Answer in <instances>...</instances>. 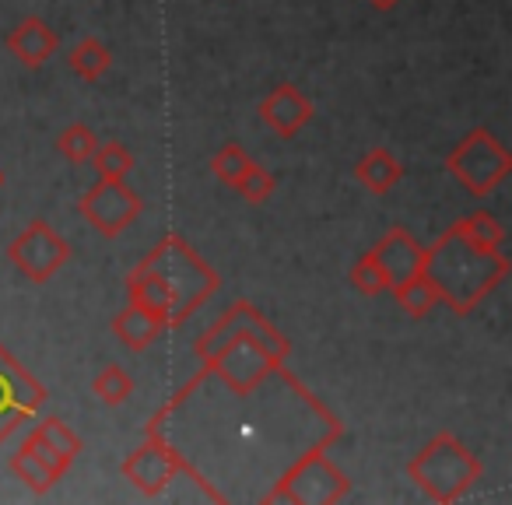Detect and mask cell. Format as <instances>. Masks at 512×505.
Masks as SVG:
<instances>
[{"label": "cell", "instance_id": "d4e9b609", "mask_svg": "<svg viewBox=\"0 0 512 505\" xmlns=\"http://www.w3.org/2000/svg\"><path fill=\"white\" fill-rule=\"evenodd\" d=\"M249 151L242 148V144H235V141H228V144H221L218 151H214V158H211V172H214V179H221L225 186H232L235 179L242 176V172L249 169Z\"/></svg>", "mask_w": 512, "mask_h": 505}, {"label": "cell", "instance_id": "7a4b0ae2", "mask_svg": "<svg viewBox=\"0 0 512 505\" xmlns=\"http://www.w3.org/2000/svg\"><path fill=\"white\" fill-rule=\"evenodd\" d=\"M144 267L158 271V278L165 281L172 295V330L183 327L207 299H214L221 288V278L197 249H190V242L176 232H165L158 239V246L141 260Z\"/></svg>", "mask_w": 512, "mask_h": 505}, {"label": "cell", "instance_id": "2e32d148", "mask_svg": "<svg viewBox=\"0 0 512 505\" xmlns=\"http://www.w3.org/2000/svg\"><path fill=\"white\" fill-rule=\"evenodd\" d=\"M162 323L155 320L151 313H144V309H137V306H127L123 313H116L113 316V337L123 344L127 351H148L151 344L158 341V334H162Z\"/></svg>", "mask_w": 512, "mask_h": 505}, {"label": "cell", "instance_id": "9a60e30c", "mask_svg": "<svg viewBox=\"0 0 512 505\" xmlns=\"http://www.w3.org/2000/svg\"><path fill=\"white\" fill-rule=\"evenodd\" d=\"M390 292H393V302L400 306V313H407L411 320H421V316H428L435 306H439V288H435V281L428 278L425 264H421L418 271L407 274V278L393 281Z\"/></svg>", "mask_w": 512, "mask_h": 505}, {"label": "cell", "instance_id": "5b68a950", "mask_svg": "<svg viewBox=\"0 0 512 505\" xmlns=\"http://www.w3.org/2000/svg\"><path fill=\"white\" fill-rule=\"evenodd\" d=\"M120 474L127 477V481L134 484L141 495H148V498H158L172 481H176V477H190V481L197 484L200 491H204V498H211V502H221L218 491H214L211 484H207L204 477H200L197 470L186 463V456L176 449V442H169L165 435H158V432H144L141 446H137L130 456H123Z\"/></svg>", "mask_w": 512, "mask_h": 505}, {"label": "cell", "instance_id": "8992f818", "mask_svg": "<svg viewBox=\"0 0 512 505\" xmlns=\"http://www.w3.org/2000/svg\"><path fill=\"white\" fill-rule=\"evenodd\" d=\"M446 172L470 197H488L512 172V155L488 127H474L446 155Z\"/></svg>", "mask_w": 512, "mask_h": 505}, {"label": "cell", "instance_id": "5bb4252c", "mask_svg": "<svg viewBox=\"0 0 512 505\" xmlns=\"http://www.w3.org/2000/svg\"><path fill=\"white\" fill-rule=\"evenodd\" d=\"M355 179L369 193H376V197H386V193H390L393 186L404 179V162H400V158L393 155L390 148H383V144H379V148L365 151V155L358 158Z\"/></svg>", "mask_w": 512, "mask_h": 505}, {"label": "cell", "instance_id": "8fae6325", "mask_svg": "<svg viewBox=\"0 0 512 505\" xmlns=\"http://www.w3.org/2000/svg\"><path fill=\"white\" fill-rule=\"evenodd\" d=\"M256 113H260V120H264L274 134L292 141L295 134H302V130L309 127V120L316 116V106H313V99L302 95L299 85L285 81V85H274L271 92L260 99Z\"/></svg>", "mask_w": 512, "mask_h": 505}, {"label": "cell", "instance_id": "e0dca14e", "mask_svg": "<svg viewBox=\"0 0 512 505\" xmlns=\"http://www.w3.org/2000/svg\"><path fill=\"white\" fill-rule=\"evenodd\" d=\"M67 64H71V71L78 74L81 81L95 85V81L113 67V50H109L99 36H85V39H78V46H74L71 53H67Z\"/></svg>", "mask_w": 512, "mask_h": 505}, {"label": "cell", "instance_id": "ffe728a7", "mask_svg": "<svg viewBox=\"0 0 512 505\" xmlns=\"http://www.w3.org/2000/svg\"><path fill=\"white\" fill-rule=\"evenodd\" d=\"M463 235H467L474 246L481 249H502L505 246V228L502 221L495 218L491 211H474V214H463V218L453 221Z\"/></svg>", "mask_w": 512, "mask_h": 505}, {"label": "cell", "instance_id": "d6986e66", "mask_svg": "<svg viewBox=\"0 0 512 505\" xmlns=\"http://www.w3.org/2000/svg\"><path fill=\"white\" fill-rule=\"evenodd\" d=\"M348 281L355 285V292H362L365 299H376V295H383V292H390V274H386V267L379 264V257L376 253H362V257L351 264V271H348Z\"/></svg>", "mask_w": 512, "mask_h": 505}, {"label": "cell", "instance_id": "7c38bea8", "mask_svg": "<svg viewBox=\"0 0 512 505\" xmlns=\"http://www.w3.org/2000/svg\"><path fill=\"white\" fill-rule=\"evenodd\" d=\"M4 46H8V53H15V57L22 60L25 67H43L46 60L57 53L60 39H57V32H53L50 25L43 22V18L29 15V18H22V22H18L15 29L8 32Z\"/></svg>", "mask_w": 512, "mask_h": 505}, {"label": "cell", "instance_id": "3957f363", "mask_svg": "<svg viewBox=\"0 0 512 505\" xmlns=\"http://www.w3.org/2000/svg\"><path fill=\"white\" fill-rule=\"evenodd\" d=\"M344 435L341 428H327L316 435L285 470L264 491V502H292V505H337L351 491V477L327 456V449Z\"/></svg>", "mask_w": 512, "mask_h": 505}, {"label": "cell", "instance_id": "ac0fdd59", "mask_svg": "<svg viewBox=\"0 0 512 505\" xmlns=\"http://www.w3.org/2000/svg\"><path fill=\"white\" fill-rule=\"evenodd\" d=\"M92 393L106 407H120V404H127V400L134 397V379H130L127 369H120L116 362H109V365H102V369L95 372Z\"/></svg>", "mask_w": 512, "mask_h": 505}, {"label": "cell", "instance_id": "52a82bcc", "mask_svg": "<svg viewBox=\"0 0 512 505\" xmlns=\"http://www.w3.org/2000/svg\"><path fill=\"white\" fill-rule=\"evenodd\" d=\"M8 260L22 271V278L32 281V285H46V281L57 278V271H64V264L71 260V242H67L46 218H36L8 242Z\"/></svg>", "mask_w": 512, "mask_h": 505}, {"label": "cell", "instance_id": "30bf717a", "mask_svg": "<svg viewBox=\"0 0 512 505\" xmlns=\"http://www.w3.org/2000/svg\"><path fill=\"white\" fill-rule=\"evenodd\" d=\"M8 467H11V474H15L29 491H36V495H46V491L57 488V481H64V474L74 467V463L67 460V456H60L57 449L46 446V442L39 439L36 432H29L22 439V446L11 453Z\"/></svg>", "mask_w": 512, "mask_h": 505}, {"label": "cell", "instance_id": "44dd1931", "mask_svg": "<svg viewBox=\"0 0 512 505\" xmlns=\"http://www.w3.org/2000/svg\"><path fill=\"white\" fill-rule=\"evenodd\" d=\"M95 148H99V137H95V130L88 127V123H67L64 130L57 134V151L67 158L71 165H85L92 162Z\"/></svg>", "mask_w": 512, "mask_h": 505}, {"label": "cell", "instance_id": "ba28073f", "mask_svg": "<svg viewBox=\"0 0 512 505\" xmlns=\"http://www.w3.org/2000/svg\"><path fill=\"white\" fill-rule=\"evenodd\" d=\"M46 404V386L0 344V446Z\"/></svg>", "mask_w": 512, "mask_h": 505}, {"label": "cell", "instance_id": "4fadbf2b", "mask_svg": "<svg viewBox=\"0 0 512 505\" xmlns=\"http://www.w3.org/2000/svg\"><path fill=\"white\" fill-rule=\"evenodd\" d=\"M372 253H376L379 264L386 267L390 281L407 278V274L418 271V267L425 264V246H421V242L414 239L407 228H400V225H393L390 232H386L383 239L372 246Z\"/></svg>", "mask_w": 512, "mask_h": 505}, {"label": "cell", "instance_id": "484cf974", "mask_svg": "<svg viewBox=\"0 0 512 505\" xmlns=\"http://www.w3.org/2000/svg\"><path fill=\"white\" fill-rule=\"evenodd\" d=\"M365 4H372L376 11H393L400 4V0H365Z\"/></svg>", "mask_w": 512, "mask_h": 505}, {"label": "cell", "instance_id": "6da1fadb", "mask_svg": "<svg viewBox=\"0 0 512 505\" xmlns=\"http://www.w3.org/2000/svg\"><path fill=\"white\" fill-rule=\"evenodd\" d=\"M425 271L439 288V306L470 316L505 278L512 264L502 249H481L456 225H449L432 246H425Z\"/></svg>", "mask_w": 512, "mask_h": 505}, {"label": "cell", "instance_id": "603a6c76", "mask_svg": "<svg viewBox=\"0 0 512 505\" xmlns=\"http://www.w3.org/2000/svg\"><path fill=\"white\" fill-rule=\"evenodd\" d=\"M92 165L95 172H99V179H127L130 172H134V151L127 148V144L120 141H99V148H95L92 155Z\"/></svg>", "mask_w": 512, "mask_h": 505}, {"label": "cell", "instance_id": "9c48e42d", "mask_svg": "<svg viewBox=\"0 0 512 505\" xmlns=\"http://www.w3.org/2000/svg\"><path fill=\"white\" fill-rule=\"evenodd\" d=\"M144 211V200L137 190H130L127 179H99L85 197L78 200V214L102 235V239H116L123 235Z\"/></svg>", "mask_w": 512, "mask_h": 505}, {"label": "cell", "instance_id": "cb8c5ba5", "mask_svg": "<svg viewBox=\"0 0 512 505\" xmlns=\"http://www.w3.org/2000/svg\"><path fill=\"white\" fill-rule=\"evenodd\" d=\"M232 190L239 193L246 204H267V200L274 197V190H278V176H274L271 169H264V165L249 162V169L235 179Z\"/></svg>", "mask_w": 512, "mask_h": 505}, {"label": "cell", "instance_id": "277c9868", "mask_svg": "<svg viewBox=\"0 0 512 505\" xmlns=\"http://www.w3.org/2000/svg\"><path fill=\"white\" fill-rule=\"evenodd\" d=\"M484 467L467 442H460L453 432H435L428 446H421L407 463V477L418 484V491H425L432 502L453 505L481 481Z\"/></svg>", "mask_w": 512, "mask_h": 505}, {"label": "cell", "instance_id": "7402d4cb", "mask_svg": "<svg viewBox=\"0 0 512 505\" xmlns=\"http://www.w3.org/2000/svg\"><path fill=\"white\" fill-rule=\"evenodd\" d=\"M32 432L39 435V439L46 442L50 449H57L60 456H67V460H78L81 456V449H85V442H81V435L74 432L71 425H67L64 418H57V414H50V418H43V421H36V428Z\"/></svg>", "mask_w": 512, "mask_h": 505}, {"label": "cell", "instance_id": "4316f807", "mask_svg": "<svg viewBox=\"0 0 512 505\" xmlns=\"http://www.w3.org/2000/svg\"><path fill=\"white\" fill-rule=\"evenodd\" d=\"M0 183H4V176H0Z\"/></svg>", "mask_w": 512, "mask_h": 505}]
</instances>
